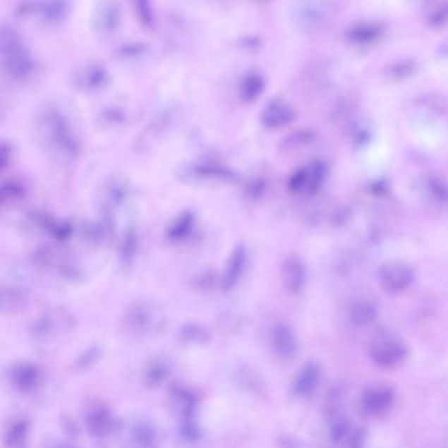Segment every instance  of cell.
I'll use <instances>...</instances> for the list:
<instances>
[{"label": "cell", "mask_w": 448, "mask_h": 448, "mask_svg": "<svg viewBox=\"0 0 448 448\" xmlns=\"http://www.w3.org/2000/svg\"><path fill=\"white\" fill-rule=\"evenodd\" d=\"M172 408L181 416V422H190L198 408V399L186 388H175L171 393Z\"/></svg>", "instance_id": "obj_13"}, {"label": "cell", "mask_w": 448, "mask_h": 448, "mask_svg": "<svg viewBox=\"0 0 448 448\" xmlns=\"http://www.w3.org/2000/svg\"><path fill=\"white\" fill-rule=\"evenodd\" d=\"M195 219L191 212H186L172 222L167 230V237L171 241H181L191 234Z\"/></svg>", "instance_id": "obj_18"}, {"label": "cell", "mask_w": 448, "mask_h": 448, "mask_svg": "<svg viewBox=\"0 0 448 448\" xmlns=\"http://www.w3.org/2000/svg\"><path fill=\"white\" fill-rule=\"evenodd\" d=\"M167 373H169L167 363L162 362V361H155L154 363H150V365L146 370V375H145L146 382L150 385H158L166 379Z\"/></svg>", "instance_id": "obj_21"}, {"label": "cell", "mask_w": 448, "mask_h": 448, "mask_svg": "<svg viewBox=\"0 0 448 448\" xmlns=\"http://www.w3.org/2000/svg\"><path fill=\"white\" fill-rule=\"evenodd\" d=\"M246 248L242 245H239L238 248H234L233 254L230 255L226 271H225V277L222 280V288L225 291H229L233 286L238 283V279L243 272V268L246 265Z\"/></svg>", "instance_id": "obj_14"}, {"label": "cell", "mask_w": 448, "mask_h": 448, "mask_svg": "<svg viewBox=\"0 0 448 448\" xmlns=\"http://www.w3.org/2000/svg\"><path fill=\"white\" fill-rule=\"evenodd\" d=\"M281 279L289 293L297 295L303 291L306 281V268L301 258L297 255L286 258L281 266Z\"/></svg>", "instance_id": "obj_9"}, {"label": "cell", "mask_w": 448, "mask_h": 448, "mask_svg": "<svg viewBox=\"0 0 448 448\" xmlns=\"http://www.w3.org/2000/svg\"><path fill=\"white\" fill-rule=\"evenodd\" d=\"M28 434V423L27 420H16L11 425L10 429L6 435V444L10 446H23L27 440Z\"/></svg>", "instance_id": "obj_19"}, {"label": "cell", "mask_w": 448, "mask_h": 448, "mask_svg": "<svg viewBox=\"0 0 448 448\" xmlns=\"http://www.w3.org/2000/svg\"><path fill=\"white\" fill-rule=\"evenodd\" d=\"M181 341L184 342H196V344H202L207 342L210 335L207 333V330L199 326V325L191 324L186 325L181 332Z\"/></svg>", "instance_id": "obj_20"}, {"label": "cell", "mask_w": 448, "mask_h": 448, "mask_svg": "<svg viewBox=\"0 0 448 448\" xmlns=\"http://www.w3.org/2000/svg\"><path fill=\"white\" fill-rule=\"evenodd\" d=\"M332 439L342 447H359L364 440V431L351 420H339L332 428Z\"/></svg>", "instance_id": "obj_11"}, {"label": "cell", "mask_w": 448, "mask_h": 448, "mask_svg": "<svg viewBox=\"0 0 448 448\" xmlns=\"http://www.w3.org/2000/svg\"><path fill=\"white\" fill-rule=\"evenodd\" d=\"M162 324V315L155 306L149 303L133 304L126 312V325L134 333L157 332Z\"/></svg>", "instance_id": "obj_2"}, {"label": "cell", "mask_w": 448, "mask_h": 448, "mask_svg": "<svg viewBox=\"0 0 448 448\" xmlns=\"http://www.w3.org/2000/svg\"><path fill=\"white\" fill-rule=\"evenodd\" d=\"M334 7L330 0H305L298 15V25L305 32H318L330 24L333 19Z\"/></svg>", "instance_id": "obj_1"}, {"label": "cell", "mask_w": 448, "mask_h": 448, "mask_svg": "<svg viewBox=\"0 0 448 448\" xmlns=\"http://www.w3.org/2000/svg\"><path fill=\"white\" fill-rule=\"evenodd\" d=\"M321 379L320 367L315 363L305 364L296 376L293 382V392L298 397H309L318 388Z\"/></svg>", "instance_id": "obj_12"}, {"label": "cell", "mask_w": 448, "mask_h": 448, "mask_svg": "<svg viewBox=\"0 0 448 448\" xmlns=\"http://www.w3.org/2000/svg\"><path fill=\"white\" fill-rule=\"evenodd\" d=\"M416 71V65L414 62L410 61H404L400 63H394L388 68V75L393 79H404L408 78Z\"/></svg>", "instance_id": "obj_23"}, {"label": "cell", "mask_w": 448, "mask_h": 448, "mask_svg": "<svg viewBox=\"0 0 448 448\" xmlns=\"http://www.w3.org/2000/svg\"><path fill=\"white\" fill-rule=\"evenodd\" d=\"M42 380V372L33 363H18L11 367L10 382L23 393L35 391Z\"/></svg>", "instance_id": "obj_8"}, {"label": "cell", "mask_w": 448, "mask_h": 448, "mask_svg": "<svg viewBox=\"0 0 448 448\" xmlns=\"http://www.w3.org/2000/svg\"><path fill=\"white\" fill-rule=\"evenodd\" d=\"M132 437H133L134 442L137 444H141V446H153L155 443V431L150 425H147L145 422L137 423L134 426Z\"/></svg>", "instance_id": "obj_22"}, {"label": "cell", "mask_w": 448, "mask_h": 448, "mask_svg": "<svg viewBox=\"0 0 448 448\" xmlns=\"http://www.w3.org/2000/svg\"><path fill=\"white\" fill-rule=\"evenodd\" d=\"M295 117V112L289 105L284 103H275V104L270 105L266 115H265V121L268 126H280V125H286L291 123Z\"/></svg>", "instance_id": "obj_17"}, {"label": "cell", "mask_w": 448, "mask_h": 448, "mask_svg": "<svg viewBox=\"0 0 448 448\" xmlns=\"http://www.w3.org/2000/svg\"><path fill=\"white\" fill-rule=\"evenodd\" d=\"M414 281V271L408 263L391 262L382 266L380 284L389 293H401L406 291Z\"/></svg>", "instance_id": "obj_5"}, {"label": "cell", "mask_w": 448, "mask_h": 448, "mask_svg": "<svg viewBox=\"0 0 448 448\" xmlns=\"http://www.w3.org/2000/svg\"><path fill=\"white\" fill-rule=\"evenodd\" d=\"M428 190H429L430 195L435 200L442 201V202L448 200V187L438 179H434V178L429 179L428 181Z\"/></svg>", "instance_id": "obj_24"}, {"label": "cell", "mask_w": 448, "mask_h": 448, "mask_svg": "<svg viewBox=\"0 0 448 448\" xmlns=\"http://www.w3.org/2000/svg\"><path fill=\"white\" fill-rule=\"evenodd\" d=\"M448 24V4H442L431 12L429 16V25L431 28H442Z\"/></svg>", "instance_id": "obj_25"}, {"label": "cell", "mask_w": 448, "mask_h": 448, "mask_svg": "<svg viewBox=\"0 0 448 448\" xmlns=\"http://www.w3.org/2000/svg\"><path fill=\"white\" fill-rule=\"evenodd\" d=\"M326 174L327 169L325 163L321 161H313L291 176L288 187L295 193L312 195L320 190L326 178Z\"/></svg>", "instance_id": "obj_3"}, {"label": "cell", "mask_w": 448, "mask_h": 448, "mask_svg": "<svg viewBox=\"0 0 448 448\" xmlns=\"http://www.w3.org/2000/svg\"><path fill=\"white\" fill-rule=\"evenodd\" d=\"M272 350L279 359L291 361L293 359L298 350V344L295 334L289 326L284 324L277 325L271 334Z\"/></svg>", "instance_id": "obj_10"}, {"label": "cell", "mask_w": 448, "mask_h": 448, "mask_svg": "<svg viewBox=\"0 0 448 448\" xmlns=\"http://www.w3.org/2000/svg\"><path fill=\"white\" fill-rule=\"evenodd\" d=\"M87 429L92 437L103 439L109 437L115 430V418L109 408L103 402H94L87 408Z\"/></svg>", "instance_id": "obj_6"}, {"label": "cell", "mask_w": 448, "mask_h": 448, "mask_svg": "<svg viewBox=\"0 0 448 448\" xmlns=\"http://www.w3.org/2000/svg\"><path fill=\"white\" fill-rule=\"evenodd\" d=\"M377 318V309L370 301H358L350 309V320L358 327L373 324Z\"/></svg>", "instance_id": "obj_16"}, {"label": "cell", "mask_w": 448, "mask_h": 448, "mask_svg": "<svg viewBox=\"0 0 448 448\" xmlns=\"http://www.w3.org/2000/svg\"><path fill=\"white\" fill-rule=\"evenodd\" d=\"M134 248H135V243H134V234L133 233H129L124 239V246H123V253H124V259L129 260L132 255L134 254Z\"/></svg>", "instance_id": "obj_26"}, {"label": "cell", "mask_w": 448, "mask_h": 448, "mask_svg": "<svg viewBox=\"0 0 448 448\" xmlns=\"http://www.w3.org/2000/svg\"><path fill=\"white\" fill-rule=\"evenodd\" d=\"M394 401V393L387 385L371 387L361 397V409L368 416H380L391 409Z\"/></svg>", "instance_id": "obj_7"}, {"label": "cell", "mask_w": 448, "mask_h": 448, "mask_svg": "<svg viewBox=\"0 0 448 448\" xmlns=\"http://www.w3.org/2000/svg\"><path fill=\"white\" fill-rule=\"evenodd\" d=\"M372 361L384 368H393L400 365L406 358V347L394 338L384 337L372 342L370 349Z\"/></svg>", "instance_id": "obj_4"}, {"label": "cell", "mask_w": 448, "mask_h": 448, "mask_svg": "<svg viewBox=\"0 0 448 448\" xmlns=\"http://www.w3.org/2000/svg\"><path fill=\"white\" fill-rule=\"evenodd\" d=\"M382 35V27L376 23L356 24L347 32V39L356 45H368L377 41Z\"/></svg>", "instance_id": "obj_15"}]
</instances>
